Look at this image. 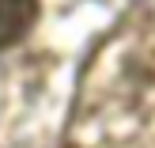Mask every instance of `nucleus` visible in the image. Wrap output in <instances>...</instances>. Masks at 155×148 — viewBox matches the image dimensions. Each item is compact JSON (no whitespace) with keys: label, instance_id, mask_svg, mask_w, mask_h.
Masks as SVG:
<instances>
[{"label":"nucleus","instance_id":"obj_1","mask_svg":"<svg viewBox=\"0 0 155 148\" xmlns=\"http://www.w3.org/2000/svg\"><path fill=\"white\" fill-rule=\"evenodd\" d=\"M38 23V0H0V50L23 42Z\"/></svg>","mask_w":155,"mask_h":148}]
</instances>
